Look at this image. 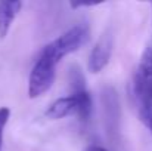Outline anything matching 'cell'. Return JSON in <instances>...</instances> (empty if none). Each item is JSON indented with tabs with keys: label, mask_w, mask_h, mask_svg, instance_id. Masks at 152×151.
I'll return each instance as SVG.
<instances>
[{
	"label": "cell",
	"mask_w": 152,
	"mask_h": 151,
	"mask_svg": "<svg viewBox=\"0 0 152 151\" xmlns=\"http://www.w3.org/2000/svg\"><path fill=\"white\" fill-rule=\"evenodd\" d=\"M132 99L140 122L152 135V48L143 52L133 74Z\"/></svg>",
	"instance_id": "obj_1"
},
{
	"label": "cell",
	"mask_w": 152,
	"mask_h": 151,
	"mask_svg": "<svg viewBox=\"0 0 152 151\" xmlns=\"http://www.w3.org/2000/svg\"><path fill=\"white\" fill-rule=\"evenodd\" d=\"M58 62L45 50L40 52L28 77V96L31 99L43 96L49 92L56 79Z\"/></svg>",
	"instance_id": "obj_2"
},
{
	"label": "cell",
	"mask_w": 152,
	"mask_h": 151,
	"mask_svg": "<svg viewBox=\"0 0 152 151\" xmlns=\"http://www.w3.org/2000/svg\"><path fill=\"white\" fill-rule=\"evenodd\" d=\"M90 39V28L86 24H77L71 28H68L65 33H62L59 37L52 40L49 45H46L43 50L48 52L52 58L59 64L65 56L69 53H74L80 48H83Z\"/></svg>",
	"instance_id": "obj_3"
},
{
	"label": "cell",
	"mask_w": 152,
	"mask_h": 151,
	"mask_svg": "<svg viewBox=\"0 0 152 151\" xmlns=\"http://www.w3.org/2000/svg\"><path fill=\"white\" fill-rule=\"evenodd\" d=\"M114 50V37L111 33H105L101 39L96 42L95 48L90 50L87 68L92 74H98L109 64L111 55Z\"/></svg>",
	"instance_id": "obj_4"
},
{
	"label": "cell",
	"mask_w": 152,
	"mask_h": 151,
	"mask_svg": "<svg viewBox=\"0 0 152 151\" xmlns=\"http://www.w3.org/2000/svg\"><path fill=\"white\" fill-rule=\"evenodd\" d=\"M22 9L19 0H0V39H4Z\"/></svg>",
	"instance_id": "obj_5"
},
{
	"label": "cell",
	"mask_w": 152,
	"mask_h": 151,
	"mask_svg": "<svg viewBox=\"0 0 152 151\" xmlns=\"http://www.w3.org/2000/svg\"><path fill=\"white\" fill-rule=\"evenodd\" d=\"M9 119H10V110L7 107H0V151L3 148V138Z\"/></svg>",
	"instance_id": "obj_6"
},
{
	"label": "cell",
	"mask_w": 152,
	"mask_h": 151,
	"mask_svg": "<svg viewBox=\"0 0 152 151\" xmlns=\"http://www.w3.org/2000/svg\"><path fill=\"white\" fill-rule=\"evenodd\" d=\"M83 151H108L105 147H102V145H96V144H92V145H87L86 148Z\"/></svg>",
	"instance_id": "obj_7"
},
{
	"label": "cell",
	"mask_w": 152,
	"mask_h": 151,
	"mask_svg": "<svg viewBox=\"0 0 152 151\" xmlns=\"http://www.w3.org/2000/svg\"><path fill=\"white\" fill-rule=\"evenodd\" d=\"M151 7H152V3H151Z\"/></svg>",
	"instance_id": "obj_8"
}]
</instances>
